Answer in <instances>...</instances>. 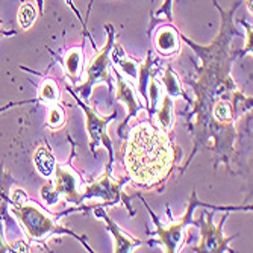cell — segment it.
Masks as SVG:
<instances>
[{
	"label": "cell",
	"mask_w": 253,
	"mask_h": 253,
	"mask_svg": "<svg viewBox=\"0 0 253 253\" xmlns=\"http://www.w3.org/2000/svg\"><path fill=\"white\" fill-rule=\"evenodd\" d=\"M84 45H76V47L68 49L62 58V67L65 76L70 79L73 84H78V81L82 76L84 72Z\"/></svg>",
	"instance_id": "14"
},
{
	"label": "cell",
	"mask_w": 253,
	"mask_h": 253,
	"mask_svg": "<svg viewBox=\"0 0 253 253\" xmlns=\"http://www.w3.org/2000/svg\"><path fill=\"white\" fill-rule=\"evenodd\" d=\"M11 205V212L18 218V221L21 223L23 229L29 238V243H40L44 244L45 252H50V249L45 246L47 240L53 235H70L72 238L78 240L86 252L94 253V250L91 249L86 243V235H78L75 231L68 227H64L58 223L59 217L64 214H68L70 210L61 212V214H55V215H49V212L42 211L38 205L34 203H9Z\"/></svg>",
	"instance_id": "4"
},
{
	"label": "cell",
	"mask_w": 253,
	"mask_h": 253,
	"mask_svg": "<svg viewBox=\"0 0 253 253\" xmlns=\"http://www.w3.org/2000/svg\"><path fill=\"white\" fill-rule=\"evenodd\" d=\"M156 64V59H153L152 56V50H147L146 55V61L140 64V68H138V94L141 96L144 105L149 109V96H147V82L155 78V75L159 72V67H156L153 70V65Z\"/></svg>",
	"instance_id": "17"
},
{
	"label": "cell",
	"mask_w": 253,
	"mask_h": 253,
	"mask_svg": "<svg viewBox=\"0 0 253 253\" xmlns=\"http://www.w3.org/2000/svg\"><path fill=\"white\" fill-rule=\"evenodd\" d=\"M164 15L167 21H173V0H164V3L155 12V17Z\"/></svg>",
	"instance_id": "25"
},
{
	"label": "cell",
	"mask_w": 253,
	"mask_h": 253,
	"mask_svg": "<svg viewBox=\"0 0 253 253\" xmlns=\"http://www.w3.org/2000/svg\"><path fill=\"white\" fill-rule=\"evenodd\" d=\"M214 211L215 210L205 208L199 220H194V226L200 229V244L190 249V252H196V253H223V252L234 253L235 252L231 249L229 243L234 241L238 235L234 237L223 235V224L226 223L231 211H226V214L220 218L217 224L214 223Z\"/></svg>",
	"instance_id": "8"
},
{
	"label": "cell",
	"mask_w": 253,
	"mask_h": 253,
	"mask_svg": "<svg viewBox=\"0 0 253 253\" xmlns=\"http://www.w3.org/2000/svg\"><path fill=\"white\" fill-rule=\"evenodd\" d=\"M91 210H93V214L96 218H100L105 221L106 231L111 232V235L114 237V252L116 253H130V252H133L135 247L147 244V241L135 238V237L126 234L125 231H122V227L108 215V212L105 211V208H102V206H93Z\"/></svg>",
	"instance_id": "12"
},
{
	"label": "cell",
	"mask_w": 253,
	"mask_h": 253,
	"mask_svg": "<svg viewBox=\"0 0 253 253\" xmlns=\"http://www.w3.org/2000/svg\"><path fill=\"white\" fill-rule=\"evenodd\" d=\"M196 100L193 105V111L188 114V130L193 133L194 140V149L187 163L182 166L180 174L190 167V163L193 158L197 155L199 149L206 147L211 149L215 153L214 169H217L220 161L226 164L229 173L232 171V159L237 156V150L234 147L237 138H238V129L235 123H220L212 117V103L215 99L205 96L203 93L194 91Z\"/></svg>",
	"instance_id": "3"
},
{
	"label": "cell",
	"mask_w": 253,
	"mask_h": 253,
	"mask_svg": "<svg viewBox=\"0 0 253 253\" xmlns=\"http://www.w3.org/2000/svg\"><path fill=\"white\" fill-rule=\"evenodd\" d=\"M161 84L164 85V88H166V94H169L170 97H183L188 103H193L191 97L185 93V89H183L180 79H179L177 75L173 72L171 65H167V67H166V73H164L163 78H161Z\"/></svg>",
	"instance_id": "19"
},
{
	"label": "cell",
	"mask_w": 253,
	"mask_h": 253,
	"mask_svg": "<svg viewBox=\"0 0 253 253\" xmlns=\"http://www.w3.org/2000/svg\"><path fill=\"white\" fill-rule=\"evenodd\" d=\"M125 170L132 182L146 188H163L180 158L169 132L146 122L133 126L122 149Z\"/></svg>",
	"instance_id": "1"
},
{
	"label": "cell",
	"mask_w": 253,
	"mask_h": 253,
	"mask_svg": "<svg viewBox=\"0 0 253 253\" xmlns=\"http://www.w3.org/2000/svg\"><path fill=\"white\" fill-rule=\"evenodd\" d=\"M47 125L52 129H59L65 125V112L62 109V106L59 103L50 105L49 109V116H47Z\"/></svg>",
	"instance_id": "22"
},
{
	"label": "cell",
	"mask_w": 253,
	"mask_h": 253,
	"mask_svg": "<svg viewBox=\"0 0 253 253\" xmlns=\"http://www.w3.org/2000/svg\"><path fill=\"white\" fill-rule=\"evenodd\" d=\"M153 44L155 50L158 55L171 58L180 50V37H179V29L171 26V25H163L153 37Z\"/></svg>",
	"instance_id": "13"
},
{
	"label": "cell",
	"mask_w": 253,
	"mask_h": 253,
	"mask_svg": "<svg viewBox=\"0 0 253 253\" xmlns=\"http://www.w3.org/2000/svg\"><path fill=\"white\" fill-rule=\"evenodd\" d=\"M72 144V155L70 159L65 164H58L55 166V173L52 179L53 183V191L58 197H64L65 202L73 203V205H82V193L85 188V180L79 176L76 169L73 167L72 161L76 156V143L70 138Z\"/></svg>",
	"instance_id": "10"
},
{
	"label": "cell",
	"mask_w": 253,
	"mask_h": 253,
	"mask_svg": "<svg viewBox=\"0 0 253 253\" xmlns=\"http://www.w3.org/2000/svg\"><path fill=\"white\" fill-rule=\"evenodd\" d=\"M41 199L44 200L45 205H49V206H52V205H55V203L59 202V197L53 191L52 179H47V182H45L44 185L41 187Z\"/></svg>",
	"instance_id": "24"
},
{
	"label": "cell",
	"mask_w": 253,
	"mask_h": 253,
	"mask_svg": "<svg viewBox=\"0 0 253 253\" xmlns=\"http://www.w3.org/2000/svg\"><path fill=\"white\" fill-rule=\"evenodd\" d=\"M0 23H2V20H0ZM14 35H17V31H2V29H0V37H14Z\"/></svg>",
	"instance_id": "28"
},
{
	"label": "cell",
	"mask_w": 253,
	"mask_h": 253,
	"mask_svg": "<svg viewBox=\"0 0 253 253\" xmlns=\"http://www.w3.org/2000/svg\"><path fill=\"white\" fill-rule=\"evenodd\" d=\"M238 23H240V25H243L244 29H246V42H244V47L241 50L234 53V56L237 59L238 58H244L246 55L253 52V28H252V25H250V23H247V21H244V20H238Z\"/></svg>",
	"instance_id": "23"
},
{
	"label": "cell",
	"mask_w": 253,
	"mask_h": 253,
	"mask_svg": "<svg viewBox=\"0 0 253 253\" xmlns=\"http://www.w3.org/2000/svg\"><path fill=\"white\" fill-rule=\"evenodd\" d=\"M67 91L70 93V96H73L75 102L79 105V108L84 111L85 114V129H86V133H88V138H89V150L91 153L97 152L99 147H105L106 152H108V164H106V171L108 173H112V167H114V161H116V155H114V149H112V141L108 135V125L117 119V109H114L111 116H106V117H102L97 114L96 108H91L88 106L86 102L81 100V97L78 96L76 91L68 86V84L65 85Z\"/></svg>",
	"instance_id": "6"
},
{
	"label": "cell",
	"mask_w": 253,
	"mask_h": 253,
	"mask_svg": "<svg viewBox=\"0 0 253 253\" xmlns=\"http://www.w3.org/2000/svg\"><path fill=\"white\" fill-rule=\"evenodd\" d=\"M9 246H11V249L14 250V253H15V252H21V253H29V252H32V250H31V246H29L28 243H25L23 240H18V241H15V243H11Z\"/></svg>",
	"instance_id": "27"
},
{
	"label": "cell",
	"mask_w": 253,
	"mask_h": 253,
	"mask_svg": "<svg viewBox=\"0 0 253 253\" xmlns=\"http://www.w3.org/2000/svg\"><path fill=\"white\" fill-rule=\"evenodd\" d=\"M246 2H247V9L252 14L253 12V2H252V0H246Z\"/></svg>",
	"instance_id": "31"
},
{
	"label": "cell",
	"mask_w": 253,
	"mask_h": 253,
	"mask_svg": "<svg viewBox=\"0 0 253 253\" xmlns=\"http://www.w3.org/2000/svg\"><path fill=\"white\" fill-rule=\"evenodd\" d=\"M153 114L156 116V122L158 126L161 129H164L166 132H171L173 129V97H170L169 94H164L163 99H161V105L155 108Z\"/></svg>",
	"instance_id": "20"
},
{
	"label": "cell",
	"mask_w": 253,
	"mask_h": 253,
	"mask_svg": "<svg viewBox=\"0 0 253 253\" xmlns=\"http://www.w3.org/2000/svg\"><path fill=\"white\" fill-rule=\"evenodd\" d=\"M0 253H14L11 246L8 243H5V240H3V218H2V214H0Z\"/></svg>",
	"instance_id": "26"
},
{
	"label": "cell",
	"mask_w": 253,
	"mask_h": 253,
	"mask_svg": "<svg viewBox=\"0 0 253 253\" xmlns=\"http://www.w3.org/2000/svg\"><path fill=\"white\" fill-rule=\"evenodd\" d=\"M37 17H38V8L32 2L23 3L18 9V14H17L18 25L21 26V29H25V31H28L34 26Z\"/></svg>",
	"instance_id": "21"
},
{
	"label": "cell",
	"mask_w": 253,
	"mask_h": 253,
	"mask_svg": "<svg viewBox=\"0 0 253 253\" xmlns=\"http://www.w3.org/2000/svg\"><path fill=\"white\" fill-rule=\"evenodd\" d=\"M21 70H29L26 67H20ZM32 72V70H29ZM34 75L42 78L41 84H40V88H38V97L37 100L41 102V103H45V105H55V103H59L61 102V89H59V85L56 84L55 79L52 78H47V76H42L41 73H37V72H32Z\"/></svg>",
	"instance_id": "18"
},
{
	"label": "cell",
	"mask_w": 253,
	"mask_h": 253,
	"mask_svg": "<svg viewBox=\"0 0 253 253\" xmlns=\"http://www.w3.org/2000/svg\"><path fill=\"white\" fill-rule=\"evenodd\" d=\"M37 8H38V14L44 15V0H37Z\"/></svg>",
	"instance_id": "29"
},
{
	"label": "cell",
	"mask_w": 253,
	"mask_h": 253,
	"mask_svg": "<svg viewBox=\"0 0 253 253\" xmlns=\"http://www.w3.org/2000/svg\"><path fill=\"white\" fill-rule=\"evenodd\" d=\"M93 3H94V0H89V2H88V8H86V17H85V23H86V20L89 18V14H91V8H93Z\"/></svg>",
	"instance_id": "30"
},
{
	"label": "cell",
	"mask_w": 253,
	"mask_h": 253,
	"mask_svg": "<svg viewBox=\"0 0 253 253\" xmlns=\"http://www.w3.org/2000/svg\"><path fill=\"white\" fill-rule=\"evenodd\" d=\"M105 31L108 35V41L103 47L97 52L94 59L91 61L86 67V81L81 85H76L75 91L81 94L84 102H88L93 88L97 84H105L108 89L114 91V81L109 76V67H111V50L116 42V29L112 25H105Z\"/></svg>",
	"instance_id": "7"
},
{
	"label": "cell",
	"mask_w": 253,
	"mask_h": 253,
	"mask_svg": "<svg viewBox=\"0 0 253 253\" xmlns=\"http://www.w3.org/2000/svg\"><path fill=\"white\" fill-rule=\"evenodd\" d=\"M114 73H116V78H117V89H116V97L119 102H123L127 108V117L125 119V122L117 127V133L122 140L126 138V129H127V125H129V120H132L138 112L141 109H147V106L144 105V102L141 100L140 94L136 93L135 88L132 86V84H129L123 76L122 73L117 70V68H114Z\"/></svg>",
	"instance_id": "11"
},
{
	"label": "cell",
	"mask_w": 253,
	"mask_h": 253,
	"mask_svg": "<svg viewBox=\"0 0 253 253\" xmlns=\"http://www.w3.org/2000/svg\"><path fill=\"white\" fill-rule=\"evenodd\" d=\"M127 182H130L127 174L117 180V179H112L111 173H108L105 170V173L97 180H93V182H89L85 185L84 193H82V203L86 200H91V199H100L105 206L125 203V206L129 210L130 215L133 217L135 211L130 205L132 197H127L123 193V185Z\"/></svg>",
	"instance_id": "9"
},
{
	"label": "cell",
	"mask_w": 253,
	"mask_h": 253,
	"mask_svg": "<svg viewBox=\"0 0 253 253\" xmlns=\"http://www.w3.org/2000/svg\"><path fill=\"white\" fill-rule=\"evenodd\" d=\"M141 202L144 203V206L147 208L152 220L156 224V231L149 232V235L156 237V240H150V241H147V244L149 246L161 244L164 247V252H167V253L179 252L182 243L185 241L187 229L190 226H194L193 215H194V211L197 208H210V210H215V211H231V212L232 211H252L253 210L252 205H246V206H214V205H210V203H205V202H200L197 199V193H196V190H193L191 197H190L188 205H187V211L182 214L180 220L179 221H171L170 224H164L156 217V214L150 210V206L147 205V202L144 199H141Z\"/></svg>",
	"instance_id": "5"
},
{
	"label": "cell",
	"mask_w": 253,
	"mask_h": 253,
	"mask_svg": "<svg viewBox=\"0 0 253 253\" xmlns=\"http://www.w3.org/2000/svg\"><path fill=\"white\" fill-rule=\"evenodd\" d=\"M111 59L114 61V64H116L117 67H120V70L127 78L132 79V82H136V79H138V68H140V64H141L140 59L129 56L119 42H114V45H112Z\"/></svg>",
	"instance_id": "16"
},
{
	"label": "cell",
	"mask_w": 253,
	"mask_h": 253,
	"mask_svg": "<svg viewBox=\"0 0 253 253\" xmlns=\"http://www.w3.org/2000/svg\"><path fill=\"white\" fill-rule=\"evenodd\" d=\"M241 2L243 0H235L231 8L224 9L218 5L217 0H212L214 6L220 14V29L215 40L210 45L197 44L179 31L180 41L193 49L202 62L197 67V79L188 81V84L194 91H199V93H203L212 99L231 97L232 91L238 89L231 76L232 64L237 59L231 52V45L234 38L241 37V32L234 23V14Z\"/></svg>",
	"instance_id": "2"
},
{
	"label": "cell",
	"mask_w": 253,
	"mask_h": 253,
	"mask_svg": "<svg viewBox=\"0 0 253 253\" xmlns=\"http://www.w3.org/2000/svg\"><path fill=\"white\" fill-rule=\"evenodd\" d=\"M34 166L37 173L44 177L45 180L52 179L55 173V166H56V158L52 153V149L49 147L47 143L40 144L34 153Z\"/></svg>",
	"instance_id": "15"
}]
</instances>
